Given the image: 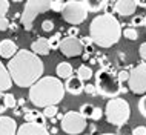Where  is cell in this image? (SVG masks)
I'll return each instance as SVG.
<instances>
[{"instance_id":"obj_1","label":"cell","mask_w":146,"mask_h":135,"mask_svg":"<svg viewBox=\"0 0 146 135\" xmlns=\"http://www.w3.org/2000/svg\"><path fill=\"white\" fill-rule=\"evenodd\" d=\"M6 69L11 75V80L19 88H31L38 78L43 77L45 65L38 55L31 51L19 49L13 58H9Z\"/></svg>"},{"instance_id":"obj_2","label":"cell","mask_w":146,"mask_h":135,"mask_svg":"<svg viewBox=\"0 0 146 135\" xmlns=\"http://www.w3.org/2000/svg\"><path fill=\"white\" fill-rule=\"evenodd\" d=\"M65 85L60 78L45 75L29 88V100L35 108L57 106L65 98Z\"/></svg>"},{"instance_id":"obj_3","label":"cell","mask_w":146,"mask_h":135,"mask_svg":"<svg viewBox=\"0 0 146 135\" xmlns=\"http://www.w3.org/2000/svg\"><path fill=\"white\" fill-rule=\"evenodd\" d=\"M121 25L112 14H100L89 25V38L100 48H111L121 38Z\"/></svg>"},{"instance_id":"obj_4","label":"cell","mask_w":146,"mask_h":135,"mask_svg":"<svg viewBox=\"0 0 146 135\" xmlns=\"http://www.w3.org/2000/svg\"><path fill=\"white\" fill-rule=\"evenodd\" d=\"M121 83L118 81L117 75L109 69H98L96 72V89L97 94L106 98H115L121 92Z\"/></svg>"},{"instance_id":"obj_5","label":"cell","mask_w":146,"mask_h":135,"mask_svg":"<svg viewBox=\"0 0 146 135\" xmlns=\"http://www.w3.org/2000/svg\"><path fill=\"white\" fill-rule=\"evenodd\" d=\"M105 115H106V121L109 124L123 126L128 123L129 117H131V106L125 98H120V97L111 98L106 103Z\"/></svg>"},{"instance_id":"obj_6","label":"cell","mask_w":146,"mask_h":135,"mask_svg":"<svg viewBox=\"0 0 146 135\" xmlns=\"http://www.w3.org/2000/svg\"><path fill=\"white\" fill-rule=\"evenodd\" d=\"M52 0H26L23 13L20 14V23L25 28V31H31L34 26L35 19L40 14L51 9Z\"/></svg>"},{"instance_id":"obj_7","label":"cell","mask_w":146,"mask_h":135,"mask_svg":"<svg viewBox=\"0 0 146 135\" xmlns=\"http://www.w3.org/2000/svg\"><path fill=\"white\" fill-rule=\"evenodd\" d=\"M63 20L72 26H77L83 23L88 19V9L82 3V0H68L63 3L62 11H60Z\"/></svg>"},{"instance_id":"obj_8","label":"cell","mask_w":146,"mask_h":135,"mask_svg":"<svg viewBox=\"0 0 146 135\" xmlns=\"http://www.w3.org/2000/svg\"><path fill=\"white\" fill-rule=\"evenodd\" d=\"M88 126V120L76 111H69L62 117L60 120V128L63 132L68 135H80Z\"/></svg>"},{"instance_id":"obj_9","label":"cell","mask_w":146,"mask_h":135,"mask_svg":"<svg viewBox=\"0 0 146 135\" xmlns=\"http://www.w3.org/2000/svg\"><path fill=\"white\" fill-rule=\"evenodd\" d=\"M128 88L135 95L146 94V62L134 66L132 69L129 71Z\"/></svg>"},{"instance_id":"obj_10","label":"cell","mask_w":146,"mask_h":135,"mask_svg":"<svg viewBox=\"0 0 146 135\" xmlns=\"http://www.w3.org/2000/svg\"><path fill=\"white\" fill-rule=\"evenodd\" d=\"M60 52L68 58H72V57H78V55L83 54V45H82L80 38L77 37H65L62 38L60 42V46H58Z\"/></svg>"},{"instance_id":"obj_11","label":"cell","mask_w":146,"mask_h":135,"mask_svg":"<svg viewBox=\"0 0 146 135\" xmlns=\"http://www.w3.org/2000/svg\"><path fill=\"white\" fill-rule=\"evenodd\" d=\"M15 135H49V130L46 126H38L35 123H23L20 128L17 129Z\"/></svg>"},{"instance_id":"obj_12","label":"cell","mask_w":146,"mask_h":135,"mask_svg":"<svg viewBox=\"0 0 146 135\" xmlns=\"http://www.w3.org/2000/svg\"><path fill=\"white\" fill-rule=\"evenodd\" d=\"M135 8H137L135 0H117L115 5H114V13L126 17V15H132L135 13Z\"/></svg>"},{"instance_id":"obj_13","label":"cell","mask_w":146,"mask_h":135,"mask_svg":"<svg viewBox=\"0 0 146 135\" xmlns=\"http://www.w3.org/2000/svg\"><path fill=\"white\" fill-rule=\"evenodd\" d=\"M17 129L19 126L13 117L0 115V135H15Z\"/></svg>"},{"instance_id":"obj_14","label":"cell","mask_w":146,"mask_h":135,"mask_svg":"<svg viewBox=\"0 0 146 135\" xmlns=\"http://www.w3.org/2000/svg\"><path fill=\"white\" fill-rule=\"evenodd\" d=\"M19 51V46L17 43L11 38H5V40L0 42V57L2 58H13Z\"/></svg>"},{"instance_id":"obj_15","label":"cell","mask_w":146,"mask_h":135,"mask_svg":"<svg viewBox=\"0 0 146 135\" xmlns=\"http://www.w3.org/2000/svg\"><path fill=\"white\" fill-rule=\"evenodd\" d=\"M83 117L88 120V118H91V120L94 121H98L102 118V115H103V111H102V108H98V106H94L91 105V103H85L83 106L80 108V111H78Z\"/></svg>"},{"instance_id":"obj_16","label":"cell","mask_w":146,"mask_h":135,"mask_svg":"<svg viewBox=\"0 0 146 135\" xmlns=\"http://www.w3.org/2000/svg\"><path fill=\"white\" fill-rule=\"evenodd\" d=\"M83 88H85V83L77 77V75H71L69 78H66V83H65V91L72 95H80L83 92Z\"/></svg>"},{"instance_id":"obj_17","label":"cell","mask_w":146,"mask_h":135,"mask_svg":"<svg viewBox=\"0 0 146 135\" xmlns=\"http://www.w3.org/2000/svg\"><path fill=\"white\" fill-rule=\"evenodd\" d=\"M25 121L26 123H35L38 126H46V118L38 109H25Z\"/></svg>"},{"instance_id":"obj_18","label":"cell","mask_w":146,"mask_h":135,"mask_svg":"<svg viewBox=\"0 0 146 135\" xmlns=\"http://www.w3.org/2000/svg\"><path fill=\"white\" fill-rule=\"evenodd\" d=\"M49 51H51V48H49V43H48V38L46 37H38L31 45V52H34L38 57L40 55H48Z\"/></svg>"},{"instance_id":"obj_19","label":"cell","mask_w":146,"mask_h":135,"mask_svg":"<svg viewBox=\"0 0 146 135\" xmlns=\"http://www.w3.org/2000/svg\"><path fill=\"white\" fill-rule=\"evenodd\" d=\"M13 86V80H11V75L8 72L6 66L0 62V92H6L11 89Z\"/></svg>"},{"instance_id":"obj_20","label":"cell","mask_w":146,"mask_h":135,"mask_svg":"<svg viewBox=\"0 0 146 135\" xmlns=\"http://www.w3.org/2000/svg\"><path fill=\"white\" fill-rule=\"evenodd\" d=\"M74 72V68L71 66V63L68 62H60L56 68V74H57V78H69Z\"/></svg>"},{"instance_id":"obj_21","label":"cell","mask_w":146,"mask_h":135,"mask_svg":"<svg viewBox=\"0 0 146 135\" xmlns=\"http://www.w3.org/2000/svg\"><path fill=\"white\" fill-rule=\"evenodd\" d=\"M82 3L88 9V13H98V11L105 9L108 0H82Z\"/></svg>"},{"instance_id":"obj_22","label":"cell","mask_w":146,"mask_h":135,"mask_svg":"<svg viewBox=\"0 0 146 135\" xmlns=\"http://www.w3.org/2000/svg\"><path fill=\"white\" fill-rule=\"evenodd\" d=\"M77 77L80 78L82 81H88V80H91V78L94 77V72H92V69L88 66V65H80L77 68Z\"/></svg>"},{"instance_id":"obj_23","label":"cell","mask_w":146,"mask_h":135,"mask_svg":"<svg viewBox=\"0 0 146 135\" xmlns=\"http://www.w3.org/2000/svg\"><path fill=\"white\" fill-rule=\"evenodd\" d=\"M121 35H125V38H128V40L135 42L137 38H139V31H137L135 28L129 26V28H125V29L121 31Z\"/></svg>"},{"instance_id":"obj_24","label":"cell","mask_w":146,"mask_h":135,"mask_svg":"<svg viewBox=\"0 0 146 135\" xmlns=\"http://www.w3.org/2000/svg\"><path fill=\"white\" fill-rule=\"evenodd\" d=\"M60 42H62V32H56L54 35H51V38H48V43H49L51 49H58Z\"/></svg>"},{"instance_id":"obj_25","label":"cell","mask_w":146,"mask_h":135,"mask_svg":"<svg viewBox=\"0 0 146 135\" xmlns=\"http://www.w3.org/2000/svg\"><path fill=\"white\" fill-rule=\"evenodd\" d=\"M43 115H45V118H56L57 114H58V108L57 106H46V108H43Z\"/></svg>"},{"instance_id":"obj_26","label":"cell","mask_w":146,"mask_h":135,"mask_svg":"<svg viewBox=\"0 0 146 135\" xmlns=\"http://www.w3.org/2000/svg\"><path fill=\"white\" fill-rule=\"evenodd\" d=\"M5 105L8 109H15L17 108V98L13 94H5Z\"/></svg>"},{"instance_id":"obj_27","label":"cell","mask_w":146,"mask_h":135,"mask_svg":"<svg viewBox=\"0 0 146 135\" xmlns=\"http://www.w3.org/2000/svg\"><path fill=\"white\" fill-rule=\"evenodd\" d=\"M54 28H56V25H54V22L51 19H46V20L42 22V29L45 32H51V31H54Z\"/></svg>"},{"instance_id":"obj_28","label":"cell","mask_w":146,"mask_h":135,"mask_svg":"<svg viewBox=\"0 0 146 135\" xmlns=\"http://www.w3.org/2000/svg\"><path fill=\"white\" fill-rule=\"evenodd\" d=\"M145 25V15H141V14H137V15H134L132 17V20H131V26H143Z\"/></svg>"},{"instance_id":"obj_29","label":"cell","mask_w":146,"mask_h":135,"mask_svg":"<svg viewBox=\"0 0 146 135\" xmlns=\"http://www.w3.org/2000/svg\"><path fill=\"white\" fill-rule=\"evenodd\" d=\"M9 11V2L8 0H0V17H6Z\"/></svg>"},{"instance_id":"obj_30","label":"cell","mask_w":146,"mask_h":135,"mask_svg":"<svg viewBox=\"0 0 146 135\" xmlns=\"http://www.w3.org/2000/svg\"><path fill=\"white\" fill-rule=\"evenodd\" d=\"M139 111H140V114L146 118V94L139 100Z\"/></svg>"},{"instance_id":"obj_31","label":"cell","mask_w":146,"mask_h":135,"mask_svg":"<svg viewBox=\"0 0 146 135\" xmlns=\"http://www.w3.org/2000/svg\"><path fill=\"white\" fill-rule=\"evenodd\" d=\"M117 78H118V81L123 85L125 81H128V78H129V71H126V69H123V71H120V72L117 74Z\"/></svg>"},{"instance_id":"obj_32","label":"cell","mask_w":146,"mask_h":135,"mask_svg":"<svg viewBox=\"0 0 146 135\" xmlns=\"http://www.w3.org/2000/svg\"><path fill=\"white\" fill-rule=\"evenodd\" d=\"M9 29V20L6 17H0V31L5 32V31Z\"/></svg>"},{"instance_id":"obj_33","label":"cell","mask_w":146,"mask_h":135,"mask_svg":"<svg viewBox=\"0 0 146 135\" xmlns=\"http://www.w3.org/2000/svg\"><path fill=\"white\" fill-rule=\"evenodd\" d=\"M83 92L86 94H89V95H97V89H96V85H85V88H83Z\"/></svg>"},{"instance_id":"obj_34","label":"cell","mask_w":146,"mask_h":135,"mask_svg":"<svg viewBox=\"0 0 146 135\" xmlns=\"http://www.w3.org/2000/svg\"><path fill=\"white\" fill-rule=\"evenodd\" d=\"M62 6H63V0H52V5H51V9L60 13L62 11Z\"/></svg>"},{"instance_id":"obj_35","label":"cell","mask_w":146,"mask_h":135,"mask_svg":"<svg viewBox=\"0 0 146 135\" xmlns=\"http://www.w3.org/2000/svg\"><path fill=\"white\" fill-rule=\"evenodd\" d=\"M132 135H146V126H137V128H134Z\"/></svg>"},{"instance_id":"obj_36","label":"cell","mask_w":146,"mask_h":135,"mask_svg":"<svg viewBox=\"0 0 146 135\" xmlns=\"http://www.w3.org/2000/svg\"><path fill=\"white\" fill-rule=\"evenodd\" d=\"M6 105H5V94L0 92V115H2L3 112H6Z\"/></svg>"},{"instance_id":"obj_37","label":"cell","mask_w":146,"mask_h":135,"mask_svg":"<svg viewBox=\"0 0 146 135\" xmlns=\"http://www.w3.org/2000/svg\"><path fill=\"white\" fill-rule=\"evenodd\" d=\"M78 34H80V29H78L77 26H71L68 29V35H69V37H77Z\"/></svg>"},{"instance_id":"obj_38","label":"cell","mask_w":146,"mask_h":135,"mask_svg":"<svg viewBox=\"0 0 146 135\" xmlns=\"http://www.w3.org/2000/svg\"><path fill=\"white\" fill-rule=\"evenodd\" d=\"M139 54H140L141 60H143V62H146V43H141V45H140Z\"/></svg>"},{"instance_id":"obj_39","label":"cell","mask_w":146,"mask_h":135,"mask_svg":"<svg viewBox=\"0 0 146 135\" xmlns=\"http://www.w3.org/2000/svg\"><path fill=\"white\" fill-rule=\"evenodd\" d=\"M105 11H106L105 14H114V6H112V5H109V3H106Z\"/></svg>"},{"instance_id":"obj_40","label":"cell","mask_w":146,"mask_h":135,"mask_svg":"<svg viewBox=\"0 0 146 135\" xmlns=\"http://www.w3.org/2000/svg\"><path fill=\"white\" fill-rule=\"evenodd\" d=\"M135 3H137V6H140V8H146V0H135Z\"/></svg>"},{"instance_id":"obj_41","label":"cell","mask_w":146,"mask_h":135,"mask_svg":"<svg viewBox=\"0 0 146 135\" xmlns=\"http://www.w3.org/2000/svg\"><path fill=\"white\" fill-rule=\"evenodd\" d=\"M9 29L15 31V29H17V23H15V22H9Z\"/></svg>"},{"instance_id":"obj_42","label":"cell","mask_w":146,"mask_h":135,"mask_svg":"<svg viewBox=\"0 0 146 135\" xmlns=\"http://www.w3.org/2000/svg\"><path fill=\"white\" fill-rule=\"evenodd\" d=\"M100 135H117V134H112V132H106V134H100Z\"/></svg>"},{"instance_id":"obj_43","label":"cell","mask_w":146,"mask_h":135,"mask_svg":"<svg viewBox=\"0 0 146 135\" xmlns=\"http://www.w3.org/2000/svg\"><path fill=\"white\" fill-rule=\"evenodd\" d=\"M13 2H17L19 3V2H23V0H13Z\"/></svg>"},{"instance_id":"obj_44","label":"cell","mask_w":146,"mask_h":135,"mask_svg":"<svg viewBox=\"0 0 146 135\" xmlns=\"http://www.w3.org/2000/svg\"><path fill=\"white\" fill-rule=\"evenodd\" d=\"M145 26H146V15H145Z\"/></svg>"},{"instance_id":"obj_45","label":"cell","mask_w":146,"mask_h":135,"mask_svg":"<svg viewBox=\"0 0 146 135\" xmlns=\"http://www.w3.org/2000/svg\"><path fill=\"white\" fill-rule=\"evenodd\" d=\"M88 135H89V134H88Z\"/></svg>"}]
</instances>
